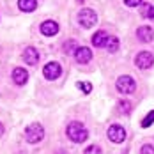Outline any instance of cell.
<instances>
[{"mask_svg":"<svg viewBox=\"0 0 154 154\" xmlns=\"http://www.w3.org/2000/svg\"><path fill=\"white\" fill-rule=\"evenodd\" d=\"M20 154H25V152H20Z\"/></svg>","mask_w":154,"mask_h":154,"instance_id":"26","label":"cell"},{"mask_svg":"<svg viewBox=\"0 0 154 154\" xmlns=\"http://www.w3.org/2000/svg\"><path fill=\"white\" fill-rule=\"evenodd\" d=\"M76 2H78V4H83V0H76Z\"/></svg>","mask_w":154,"mask_h":154,"instance_id":"25","label":"cell"},{"mask_svg":"<svg viewBox=\"0 0 154 154\" xmlns=\"http://www.w3.org/2000/svg\"><path fill=\"white\" fill-rule=\"evenodd\" d=\"M140 154H154V147L152 145H142V149H140Z\"/></svg>","mask_w":154,"mask_h":154,"instance_id":"22","label":"cell"},{"mask_svg":"<svg viewBox=\"0 0 154 154\" xmlns=\"http://www.w3.org/2000/svg\"><path fill=\"white\" fill-rule=\"evenodd\" d=\"M23 60H25V64H29V66H35V64L39 62V53H37V50L34 46L25 48V51H23Z\"/></svg>","mask_w":154,"mask_h":154,"instance_id":"11","label":"cell"},{"mask_svg":"<svg viewBox=\"0 0 154 154\" xmlns=\"http://www.w3.org/2000/svg\"><path fill=\"white\" fill-rule=\"evenodd\" d=\"M106 137H108V140L113 142V143H122L124 140H126V131H124L122 126L112 124V126L108 128V131H106Z\"/></svg>","mask_w":154,"mask_h":154,"instance_id":"5","label":"cell"},{"mask_svg":"<svg viewBox=\"0 0 154 154\" xmlns=\"http://www.w3.org/2000/svg\"><path fill=\"white\" fill-rule=\"evenodd\" d=\"M108 39H110V35H108L105 30H97L92 35V45L96 48H106Z\"/></svg>","mask_w":154,"mask_h":154,"instance_id":"12","label":"cell"},{"mask_svg":"<svg viewBox=\"0 0 154 154\" xmlns=\"http://www.w3.org/2000/svg\"><path fill=\"white\" fill-rule=\"evenodd\" d=\"M18 7L23 13H32L37 9V0H18Z\"/></svg>","mask_w":154,"mask_h":154,"instance_id":"14","label":"cell"},{"mask_svg":"<svg viewBox=\"0 0 154 154\" xmlns=\"http://www.w3.org/2000/svg\"><path fill=\"white\" fill-rule=\"evenodd\" d=\"M137 37H138L142 43H151V41L154 39V30H152V27H147V25L138 27V29H137Z\"/></svg>","mask_w":154,"mask_h":154,"instance_id":"10","label":"cell"},{"mask_svg":"<svg viewBox=\"0 0 154 154\" xmlns=\"http://www.w3.org/2000/svg\"><path fill=\"white\" fill-rule=\"evenodd\" d=\"M2 135H4V124L0 122V137H2Z\"/></svg>","mask_w":154,"mask_h":154,"instance_id":"24","label":"cell"},{"mask_svg":"<svg viewBox=\"0 0 154 154\" xmlns=\"http://www.w3.org/2000/svg\"><path fill=\"white\" fill-rule=\"evenodd\" d=\"M78 23L83 27V29H92L94 25L97 23V14L92 9H83L78 13Z\"/></svg>","mask_w":154,"mask_h":154,"instance_id":"4","label":"cell"},{"mask_svg":"<svg viewBox=\"0 0 154 154\" xmlns=\"http://www.w3.org/2000/svg\"><path fill=\"white\" fill-rule=\"evenodd\" d=\"M117 91L121 94H133L135 89H137V82L135 78H131L129 75H124V76H119L117 78Z\"/></svg>","mask_w":154,"mask_h":154,"instance_id":"3","label":"cell"},{"mask_svg":"<svg viewBox=\"0 0 154 154\" xmlns=\"http://www.w3.org/2000/svg\"><path fill=\"white\" fill-rule=\"evenodd\" d=\"M142 16L147 20H154V5L152 4H143L142 7Z\"/></svg>","mask_w":154,"mask_h":154,"instance_id":"15","label":"cell"},{"mask_svg":"<svg viewBox=\"0 0 154 154\" xmlns=\"http://www.w3.org/2000/svg\"><path fill=\"white\" fill-rule=\"evenodd\" d=\"M154 124V110H151L149 113H147V117L142 121V128H151Z\"/></svg>","mask_w":154,"mask_h":154,"instance_id":"17","label":"cell"},{"mask_svg":"<svg viewBox=\"0 0 154 154\" xmlns=\"http://www.w3.org/2000/svg\"><path fill=\"white\" fill-rule=\"evenodd\" d=\"M27 80H29L27 69H23V67H16V69H13V82H14L16 85H25Z\"/></svg>","mask_w":154,"mask_h":154,"instance_id":"13","label":"cell"},{"mask_svg":"<svg viewBox=\"0 0 154 154\" xmlns=\"http://www.w3.org/2000/svg\"><path fill=\"white\" fill-rule=\"evenodd\" d=\"M73 50H76V43H75V41H66V45H64V51H66V53H71Z\"/></svg>","mask_w":154,"mask_h":154,"instance_id":"21","label":"cell"},{"mask_svg":"<svg viewBox=\"0 0 154 154\" xmlns=\"http://www.w3.org/2000/svg\"><path fill=\"white\" fill-rule=\"evenodd\" d=\"M25 138L29 143H39L41 140L45 138V128L39 122L30 124L27 129H25Z\"/></svg>","mask_w":154,"mask_h":154,"instance_id":"2","label":"cell"},{"mask_svg":"<svg viewBox=\"0 0 154 154\" xmlns=\"http://www.w3.org/2000/svg\"><path fill=\"white\" fill-rule=\"evenodd\" d=\"M124 4L128 5V7H137L142 4V0H124Z\"/></svg>","mask_w":154,"mask_h":154,"instance_id":"23","label":"cell"},{"mask_svg":"<svg viewBox=\"0 0 154 154\" xmlns=\"http://www.w3.org/2000/svg\"><path fill=\"white\" fill-rule=\"evenodd\" d=\"M135 64H137V67H140V69H149L154 64L152 53H149V51H140L138 55H137V59H135Z\"/></svg>","mask_w":154,"mask_h":154,"instance_id":"7","label":"cell"},{"mask_svg":"<svg viewBox=\"0 0 154 154\" xmlns=\"http://www.w3.org/2000/svg\"><path fill=\"white\" fill-rule=\"evenodd\" d=\"M76 85H78V89H80L82 92H85V94H91V91H92V85H91V83H85V82H78Z\"/></svg>","mask_w":154,"mask_h":154,"instance_id":"18","label":"cell"},{"mask_svg":"<svg viewBox=\"0 0 154 154\" xmlns=\"http://www.w3.org/2000/svg\"><path fill=\"white\" fill-rule=\"evenodd\" d=\"M92 59V51H91V48L87 46H78L75 50V60L78 64H89Z\"/></svg>","mask_w":154,"mask_h":154,"instance_id":"8","label":"cell"},{"mask_svg":"<svg viewBox=\"0 0 154 154\" xmlns=\"http://www.w3.org/2000/svg\"><path fill=\"white\" fill-rule=\"evenodd\" d=\"M106 50L110 53H115V51L119 50V39H117V37H110L108 43H106Z\"/></svg>","mask_w":154,"mask_h":154,"instance_id":"16","label":"cell"},{"mask_svg":"<svg viewBox=\"0 0 154 154\" xmlns=\"http://www.w3.org/2000/svg\"><path fill=\"white\" fill-rule=\"evenodd\" d=\"M57 32H59V23H57V21H53V20H46V21L41 23V34H43V35L51 37V35H55Z\"/></svg>","mask_w":154,"mask_h":154,"instance_id":"9","label":"cell"},{"mask_svg":"<svg viewBox=\"0 0 154 154\" xmlns=\"http://www.w3.org/2000/svg\"><path fill=\"white\" fill-rule=\"evenodd\" d=\"M66 135H67V138L71 140V142H75V143H82V142H85L87 137H89V131H87V128L83 126L82 122H71L67 126V129H66Z\"/></svg>","mask_w":154,"mask_h":154,"instance_id":"1","label":"cell"},{"mask_svg":"<svg viewBox=\"0 0 154 154\" xmlns=\"http://www.w3.org/2000/svg\"><path fill=\"white\" fill-rule=\"evenodd\" d=\"M60 73H62V67L59 62H48L45 66V69H43V75H45L46 80H57L60 76Z\"/></svg>","mask_w":154,"mask_h":154,"instance_id":"6","label":"cell"},{"mask_svg":"<svg viewBox=\"0 0 154 154\" xmlns=\"http://www.w3.org/2000/svg\"><path fill=\"white\" fill-rule=\"evenodd\" d=\"M83 154H103V152H101V147L99 145H89L83 151Z\"/></svg>","mask_w":154,"mask_h":154,"instance_id":"20","label":"cell"},{"mask_svg":"<svg viewBox=\"0 0 154 154\" xmlns=\"http://www.w3.org/2000/svg\"><path fill=\"white\" fill-rule=\"evenodd\" d=\"M119 110H121V113H129V110H131V105H129V101L122 99V101L119 103Z\"/></svg>","mask_w":154,"mask_h":154,"instance_id":"19","label":"cell"}]
</instances>
